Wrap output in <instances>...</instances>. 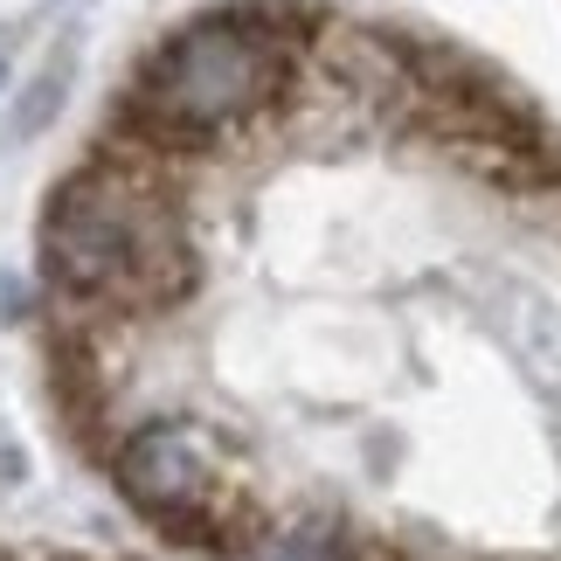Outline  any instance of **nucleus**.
Here are the masks:
<instances>
[{"label": "nucleus", "mask_w": 561, "mask_h": 561, "mask_svg": "<svg viewBox=\"0 0 561 561\" xmlns=\"http://www.w3.org/2000/svg\"><path fill=\"white\" fill-rule=\"evenodd\" d=\"M42 271L70 298H174L187 285V243L153 194L112 174H77L42 215Z\"/></svg>", "instance_id": "1"}, {"label": "nucleus", "mask_w": 561, "mask_h": 561, "mask_svg": "<svg viewBox=\"0 0 561 561\" xmlns=\"http://www.w3.org/2000/svg\"><path fill=\"white\" fill-rule=\"evenodd\" d=\"M277 91H285V42L250 8L187 21L139 70V112L167 139H208L222 125H243Z\"/></svg>", "instance_id": "2"}, {"label": "nucleus", "mask_w": 561, "mask_h": 561, "mask_svg": "<svg viewBox=\"0 0 561 561\" xmlns=\"http://www.w3.org/2000/svg\"><path fill=\"white\" fill-rule=\"evenodd\" d=\"M118 485L139 513H153L167 541L202 548L208 541V458L181 423H146L133 444L118 450Z\"/></svg>", "instance_id": "3"}, {"label": "nucleus", "mask_w": 561, "mask_h": 561, "mask_svg": "<svg viewBox=\"0 0 561 561\" xmlns=\"http://www.w3.org/2000/svg\"><path fill=\"white\" fill-rule=\"evenodd\" d=\"M506 327H513V340H520V354L534 360L541 375H561V312L548 306L541 291H506Z\"/></svg>", "instance_id": "4"}, {"label": "nucleus", "mask_w": 561, "mask_h": 561, "mask_svg": "<svg viewBox=\"0 0 561 561\" xmlns=\"http://www.w3.org/2000/svg\"><path fill=\"white\" fill-rule=\"evenodd\" d=\"M256 561H375V548L347 541V534H327V527H291V534H271Z\"/></svg>", "instance_id": "5"}]
</instances>
